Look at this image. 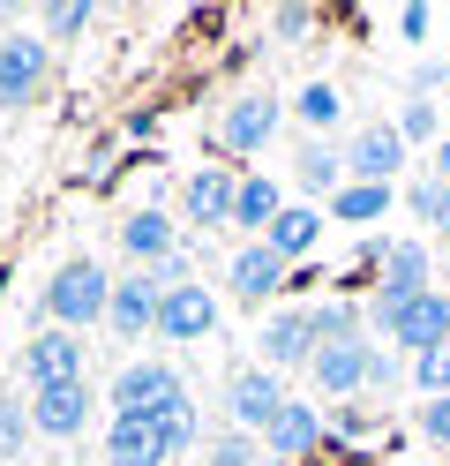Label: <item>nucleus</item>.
<instances>
[{"mask_svg":"<svg viewBox=\"0 0 450 466\" xmlns=\"http://www.w3.org/2000/svg\"><path fill=\"white\" fill-rule=\"evenodd\" d=\"M45 324L53 331H83V324H105V309H113V279L90 264V256H68V264L53 271V286H45Z\"/></svg>","mask_w":450,"mask_h":466,"instance_id":"obj_1","label":"nucleus"},{"mask_svg":"<svg viewBox=\"0 0 450 466\" xmlns=\"http://www.w3.org/2000/svg\"><path fill=\"white\" fill-rule=\"evenodd\" d=\"M225 414H233V429L263 436L270 421L285 414V384H278L270 369H233V376H225Z\"/></svg>","mask_w":450,"mask_h":466,"instance_id":"obj_2","label":"nucleus"},{"mask_svg":"<svg viewBox=\"0 0 450 466\" xmlns=\"http://www.w3.org/2000/svg\"><path fill=\"white\" fill-rule=\"evenodd\" d=\"M315 354H323V339H315V316L308 309H285V316H270V324H263V369L270 376L315 369Z\"/></svg>","mask_w":450,"mask_h":466,"instance_id":"obj_3","label":"nucleus"},{"mask_svg":"<svg viewBox=\"0 0 450 466\" xmlns=\"http://www.w3.org/2000/svg\"><path fill=\"white\" fill-rule=\"evenodd\" d=\"M53 76V46L45 38H0V106H30Z\"/></svg>","mask_w":450,"mask_h":466,"instance_id":"obj_4","label":"nucleus"},{"mask_svg":"<svg viewBox=\"0 0 450 466\" xmlns=\"http://www.w3.org/2000/svg\"><path fill=\"white\" fill-rule=\"evenodd\" d=\"M158 301H165V286H158V279H120V286H113V309H105L113 339H120V346L158 339Z\"/></svg>","mask_w":450,"mask_h":466,"instance_id":"obj_5","label":"nucleus"},{"mask_svg":"<svg viewBox=\"0 0 450 466\" xmlns=\"http://www.w3.org/2000/svg\"><path fill=\"white\" fill-rule=\"evenodd\" d=\"M188 384L173 376V361H128L113 376V414H158L165 399H180Z\"/></svg>","mask_w":450,"mask_h":466,"instance_id":"obj_6","label":"nucleus"},{"mask_svg":"<svg viewBox=\"0 0 450 466\" xmlns=\"http://www.w3.org/2000/svg\"><path fill=\"white\" fill-rule=\"evenodd\" d=\"M218 331V294L210 286H173V294L158 301V339H173V346H188V339H210Z\"/></svg>","mask_w":450,"mask_h":466,"instance_id":"obj_7","label":"nucleus"},{"mask_svg":"<svg viewBox=\"0 0 450 466\" xmlns=\"http://www.w3.org/2000/svg\"><path fill=\"white\" fill-rule=\"evenodd\" d=\"M390 346H405V354L420 361V354H435V346H450V294H420V301H405L398 309V324H390Z\"/></svg>","mask_w":450,"mask_h":466,"instance_id":"obj_8","label":"nucleus"},{"mask_svg":"<svg viewBox=\"0 0 450 466\" xmlns=\"http://www.w3.org/2000/svg\"><path fill=\"white\" fill-rule=\"evenodd\" d=\"M23 376H30V384H83V339L75 331H38V339H30L23 346Z\"/></svg>","mask_w":450,"mask_h":466,"instance_id":"obj_9","label":"nucleus"},{"mask_svg":"<svg viewBox=\"0 0 450 466\" xmlns=\"http://www.w3.org/2000/svg\"><path fill=\"white\" fill-rule=\"evenodd\" d=\"M278 98H263V91H248V98H233L225 113H218V143L225 151H263L270 136H278Z\"/></svg>","mask_w":450,"mask_h":466,"instance_id":"obj_10","label":"nucleus"},{"mask_svg":"<svg viewBox=\"0 0 450 466\" xmlns=\"http://www.w3.org/2000/svg\"><path fill=\"white\" fill-rule=\"evenodd\" d=\"M83 421H90V384H45L38 399H30V429L53 436V444L83 436Z\"/></svg>","mask_w":450,"mask_h":466,"instance_id":"obj_11","label":"nucleus"},{"mask_svg":"<svg viewBox=\"0 0 450 466\" xmlns=\"http://www.w3.org/2000/svg\"><path fill=\"white\" fill-rule=\"evenodd\" d=\"M345 166H353V181H375V188H390L398 181V166H405V136L398 128H353V151H345Z\"/></svg>","mask_w":450,"mask_h":466,"instance_id":"obj_12","label":"nucleus"},{"mask_svg":"<svg viewBox=\"0 0 450 466\" xmlns=\"http://www.w3.org/2000/svg\"><path fill=\"white\" fill-rule=\"evenodd\" d=\"M105 466H165L158 414H113V429H105Z\"/></svg>","mask_w":450,"mask_h":466,"instance_id":"obj_13","label":"nucleus"},{"mask_svg":"<svg viewBox=\"0 0 450 466\" xmlns=\"http://www.w3.org/2000/svg\"><path fill=\"white\" fill-rule=\"evenodd\" d=\"M233 196H240V173L233 166H203L188 173V226H233Z\"/></svg>","mask_w":450,"mask_h":466,"instance_id":"obj_14","label":"nucleus"},{"mask_svg":"<svg viewBox=\"0 0 450 466\" xmlns=\"http://www.w3.org/2000/svg\"><path fill=\"white\" fill-rule=\"evenodd\" d=\"M278 286H285V256L270 248V241L233 248V301H270Z\"/></svg>","mask_w":450,"mask_h":466,"instance_id":"obj_15","label":"nucleus"},{"mask_svg":"<svg viewBox=\"0 0 450 466\" xmlns=\"http://www.w3.org/2000/svg\"><path fill=\"white\" fill-rule=\"evenodd\" d=\"M263 444L278 451V459H308L323 444V414H315V406H300V399H285V414L263 429Z\"/></svg>","mask_w":450,"mask_h":466,"instance_id":"obj_16","label":"nucleus"},{"mask_svg":"<svg viewBox=\"0 0 450 466\" xmlns=\"http://www.w3.org/2000/svg\"><path fill=\"white\" fill-rule=\"evenodd\" d=\"M278 211H285L278 181H263V173H240V196H233V226H248L255 241H263V233L278 226Z\"/></svg>","mask_w":450,"mask_h":466,"instance_id":"obj_17","label":"nucleus"},{"mask_svg":"<svg viewBox=\"0 0 450 466\" xmlns=\"http://www.w3.org/2000/svg\"><path fill=\"white\" fill-rule=\"evenodd\" d=\"M120 248H128L135 264H150V271H158L165 256H180V248H173V218H165V211H135L128 226H120Z\"/></svg>","mask_w":450,"mask_h":466,"instance_id":"obj_18","label":"nucleus"},{"mask_svg":"<svg viewBox=\"0 0 450 466\" xmlns=\"http://www.w3.org/2000/svg\"><path fill=\"white\" fill-rule=\"evenodd\" d=\"M263 241H270V248H278L285 264H293V256H308V248L323 241V211H308V203H285V211H278V226H270Z\"/></svg>","mask_w":450,"mask_h":466,"instance_id":"obj_19","label":"nucleus"},{"mask_svg":"<svg viewBox=\"0 0 450 466\" xmlns=\"http://www.w3.org/2000/svg\"><path fill=\"white\" fill-rule=\"evenodd\" d=\"M390 203H398V196H390V188H375V181H345L338 196H330V218H345V226H375Z\"/></svg>","mask_w":450,"mask_h":466,"instance_id":"obj_20","label":"nucleus"},{"mask_svg":"<svg viewBox=\"0 0 450 466\" xmlns=\"http://www.w3.org/2000/svg\"><path fill=\"white\" fill-rule=\"evenodd\" d=\"M308 316H315V339L323 346H353L360 331H368V309H353V301H315Z\"/></svg>","mask_w":450,"mask_h":466,"instance_id":"obj_21","label":"nucleus"},{"mask_svg":"<svg viewBox=\"0 0 450 466\" xmlns=\"http://www.w3.org/2000/svg\"><path fill=\"white\" fill-rule=\"evenodd\" d=\"M293 173H300V188H330V196L353 181V173H345V158H338V151H323V143H308V151L293 158Z\"/></svg>","mask_w":450,"mask_h":466,"instance_id":"obj_22","label":"nucleus"},{"mask_svg":"<svg viewBox=\"0 0 450 466\" xmlns=\"http://www.w3.org/2000/svg\"><path fill=\"white\" fill-rule=\"evenodd\" d=\"M158 436H165V459H180V451L195 444V406H188V391L158 406Z\"/></svg>","mask_w":450,"mask_h":466,"instance_id":"obj_23","label":"nucleus"},{"mask_svg":"<svg viewBox=\"0 0 450 466\" xmlns=\"http://www.w3.org/2000/svg\"><path fill=\"white\" fill-rule=\"evenodd\" d=\"M210 466H263V436H248V429H218L210 436Z\"/></svg>","mask_w":450,"mask_h":466,"instance_id":"obj_24","label":"nucleus"},{"mask_svg":"<svg viewBox=\"0 0 450 466\" xmlns=\"http://www.w3.org/2000/svg\"><path fill=\"white\" fill-rule=\"evenodd\" d=\"M405 211H413L420 226H443V218H450V181H435V173H428V181H413V188H405Z\"/></svg>","mask_w":450,"mask_h":466,"instance_id":"obj_25","label":"nucleus"},{"mask_svg":"<svg viewBox=\"0 0 450 466\" xmlns=\"http://www.w3.org/2000/svg\"><path fill=\"white\" fill-rule=\"evenodd\" d=\"M293 113H300V121H308V128H330V121H338V113H345V98L330 91V83H308V91L293 98Z\"/></svg>","mask_w":450,"mask_h":466,"instance_id":"obj_26","label":"nucleus"},{"mask_svg":"<svg viewBox=\"0 0 450 466\" xmlns=\"http://www.w3.org/2000/svg\"><path fill=\"white\" fill-rule=\"evenodd\" d=\"M90 15H98L90 0H68V8H45V46H53V38H83V31H90Z\"/></svg>","mask_w":450,"mask_h":466,"instance_id":"obj_27","label":"nucleus"},{"mask_svg":"<svg viewBox=\"0 0 450 466\" xmlns=\"http://www.w3.org/2000/svg\"><path fill=\"white\" fill-rule=\"evenodd\" d=\"M413 391H428V399L450 391V346H435V354H420V361H413Z\"/></svg>","mask_w":450,"mask_h":466,"instance_id":"obj_28","label":"nucleus"},{"mask_svg":"<svg viewBox=\"0 0 450 466\" xmlns=\"http://www.w3.org/2000/svg\"><path fill=\"white\" fill-rule=\"evenodd\" d=\"M390 128H398L405 143H443V136H435V106H428V98H413V106H405Z\"/></svg>","mask_w":450,"mask_h":466,"instance_id":"obj_29","label":"nucleus"},{"mask_svg":"<svg viewBox=\"0 0 450 466\" xmlns=\"http://www.w3.org/2000/svg\"><path fill=\"white\" fill-rule=\"evenodd\" d=\"M413 421H420V436H428V444H450V391H443V399H420Z\"/></svg>","mask_w":450,"mask_h":466,"instance_id":"obj_30","label":"nucleus"},{"mask_svg":"<svg viewBox=\"0 0 450 466\" xmlns=\"http://www.w3.org/2000/svg\"><path fill=\"white\" fill-rule=\"evenodd\" d=\"M23 436H30V414H23L15 399H0V459H15V451H23Z\"/></svg>","mask_w":450,"mask_h":466,"instance_id":"obj_31","label":"nucleus"},{"mask_svg":"<svg viewBox=\"0 0 450 466\" xmlns=\"http://www.w3.org/2000/svg\"><path fill=\"white\" fill-rule=\"evenodd\" d=\"M428 23H435L428 8H398V38H405V46H420V38H428Z\"/></svg>","mask_w":450,"mask_h":466,"instance_id":"obj_32","label":"nucleus"},{"mask_svg":"<svg viewBox=\"0 0 450 466\" xmlns=\"http://www.w3.org/2000/svg\"><path fill=\"white\" fill-rule=\"evenodd\" d=\"M270 23H278V38H300V31H308L315 15H308V8H278V15H270Z\"/></svg>","mask_w":450,"mask_h":466,"instance_id":"obj_33","label":"nucleus"},{"mask_svg":"<svg viewBox=\"0 0 450 466\" xmlns=\"http://www.w3.org/2000/svg\"><path fill=\"white\" fill-rule=\"evenodd\" d=\"M435 181H450V136L435 143Z\"/></svg>","mask_w":450,"mask_h":466,"instance_id":"obj_34","label":"nucleus"},{"mask_svg":"<svg viewBox=\"0 0 450 466\" xmlns=\"http://www.w3.org/2000/svg\"><path fill=\"white\" fill-rule=\"evenodd\" d=\"M435 233H443V241H450V218H443V226H435Z\"/></svg>","mask_w":450,"mask_h":466,"instance_id":"obj_35","label":"nucleus"}]
</instances>
